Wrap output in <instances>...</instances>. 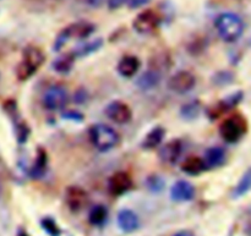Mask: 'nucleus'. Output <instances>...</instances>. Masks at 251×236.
I'll list each match as a JSON object with an SVG mask.
<instances>
[{"label": "nucleus", "mask_w": 251, "mask_h": 236, "mask_svg": "<svg viewBox=\"0 0 251 236\" xmlns=\"http://www.w3.org/2000/svg\"><path fill=\"white\" fill-rule=\"evenodd\" d=\"M159 24H161V16L154 10L147 9L145 11L140 12L135 17L134 22H132V27H134L137 33L149 34L153 32L154 29L158 28Z\"/></svg>", "instance_id": "5"}, {"label": "nucleus", "mask_w": 251, "mask_h": 236, "mask_svg": "<svg viewBox=\"0 0 251 236\" xmlns=\"http://www.w3.org/2000/svg\"><path fill=\"white\" fill-rule=\"evenodd\" d=\"M159 80H161V73L158 71L149 70L140 76V78L137 80V86L142 90H151L158 85Z\"/></svg>", "instance_id": "18"}, {"label": "nucleus", "mask_w": 251, "mask_h": 236, "mask_svg": "<svg viewBox=\"0 0 251 236\" xmlns=\"http://www.w3.org/2000/svg\"><path fill=\"white\" fill-rule=\"evenodd\" d=\"M140 69V60L134 55H125L118 64V72L124 77H132Z\"/></svg>", "instance_id": "15"}, {"label": "nucleus", "mask_w": 251, "mask_h": 236, "mask_svg": "<svg viewBox=\"0 0 251 236\" xmlns=\"http://www.w3.org/2000/svg\"><path fill=\"white\" fill-rule=\"evenodd\" d=\"M95 31V24L87 21H78L69 24L58 34L54 43V50H60L70 39H85Z\"/></svg>", "instance_id": "4"}, {"label": "nucleus", "mask_w": 251, "mask_h": 236, "mask_svg": "<svg viewBox=\"0 0 251 236\" xmlns=\"http://www.w3.org/2000/svg\"><path fill=\"white\" fill-rule=\"evenodd\" d=\"M164 136V130L162 127H154L152 129L142 141V147L146 149H152L158 146L162 142Z\"/></svg>", "instance_id": "19"}, {"label": "nucleus", "mask_w": 251, "mask_h": 236, "mask_svg": "<svg viewBox=\"0 0 251 236\" xmlns=\"http://www.w3.org/2000/svg\"><path fill=\"white\" fill-rule=\"evenodd\" d=\"M88 2H90L92 6H98V5H100V2L103 1V0H87Z\"/></svg>", "instance_id": "29"}, {"label": "nucleus", "mask_w": 251, "mask_h": 236, "mask_svg": "<svg viewBox=\"0 0 251 236\" xmlns=\"http://www.w3.org/2000/svg\"><path fill=\"white\" fill-rule=\"evenodd\" d=\"M118 225L124 233H132L139 229V217L132 211L124 210L118 214Z\"/></svg>", "instance_id": "14"}, {"label": "nucleus", "mask_w": 251, "mask_h": 236, "mask_svg": "<svg viewBox=\"0 0 251 236\" xmlns=\"http://www.w3.org/2000/svg\"><path fill=\"white\" fill-rule=\"evenodd\" d=\"M127 1H129V0H108V7H109L110 10L119 9L123 5L126 4Z\"/></svg>", "instance_id": "26"}, {"label": "nucleus", "mask_w": 251, "mask_h": 236, "mask_svg": "<svg viewBox=\"0 0 251 236\" xmlns=\"http://www.w3.org/2000/svg\"><path fill=\"white\" fill-rule=\"evenodd\" d=\"M226 161V152L221 147H211L206 151L205 164L210 168H217Z\"/></svg>", "instance_id": "16"}, {"label": "nucleus", "mask_w": 251, "mask_h": 236, "mask_svg": "<svg viewBox=\"0 0 251 236\" xmlns=\"http://www.w3.org/2000/svg\"><path fill=\"white\" fill-rule=\"evenodd\" d=\"M66 203H68L69 208L74 212H78L82 210L88 202V196L83 189L78 188V186H71L66 191Z\"/></svg>", "instance_id": "10"}, {"label": "nucleus", "mask_w": 251, "mask_h": 236, "mask_svg": "<svg viewBox=\"0 0 251 236\" xmlns=\"http://www.w3.org/2000/svg\"><path fill=\"white\" fill-rule=\"evenodd\" d=\"M74 64V56L73 54H68V55H61L58 59L53 61V69L58 72L66 73L71 70Z\"/></svg>", "instance_id": "21"}, {"label": "nucleus", "mask_w": 251, "mask_h": 236, "mask_svg": "<svg viewBox=\"0 0 251 236\" xmlns=\"http://www.w3.org/2000/svg\"><path fill=\"white\" fill-rule=\"evenodd\" d=\"M44 63V54L39 48L34 46L27 47L24 50V59L17 66V77L19 80H28Z\"/></svg>", "instance_id": "3"}, {"label": "nucleus", "mask_w": 251, "mask_h": 236, "mask_svg": "<svg viewBox=\"0 0 251 236\" xmlns=\"http://www.w3.org/2000/svg\"><path fill=\"white\" fill-rule=\"evenodd\" d=\"M107 210H105L103 206H96V207L92 208V211L90 212V219L91 224L93 225H100L105 222L107 219Z\"/></svg>", "instance_id": "23"}, {"label": "nucleus", "mask_w": 251, "mask_h": 236, "mask_svg": "<svg viewBox=\"0 0 251 236\" xmlns=\"http://www.w3.org/2000/svg\"><path fill=\"white\" fill-rule=\"evenodd\" d=\"M90 140L98 151L107 152L119 143V135L108 125L97 124L90 129Z\"/></svg>", "instance_id": "2"}, {"label": "nucleus", "mask_w": 251, "mask_h": 236, "mask_svg": "<svg viewBox=\"0 0 251 236\" xmlns=\"http://www.w3.org/2000/svg\"><path fill=\"white\" fill-rule=\"evenodd\" d=\"M47 168V154L43 149H39L38 154H37V158H36V163L34 165L32 166V170H31V175L33 178H41L42 175L44 174Z\"/></svg>", "instance_id": "22"}, {"label": "nucleus", "mask_w": 251, "mask_h": 236, "mask_svg": "<svg viewBox=\"0 0 251 236\" xmlns=\"http://www.w3.org/2000/svg\"><path fill=\"white\" fill-rule=\"evenodd\" d=\"M220 132L226 142H229V143L238 142L245 132L244 121L239 117L228 118L221 125Z\"/></svg>", "instance_id": "6"}, {"label": "nucleus", "mask_w": 251, "mask_h": 236, "mask_svg": "<svg viewBox=\"0 0 251 236\" xmlns=\"http://www.w3.org/2000/svg\"><path fill=\"white\" fill-rule=\"evenodd\" d=\"M174 236H195V235H194L193 233L186 232V230H185V232H179V233H176V234L174 235Z\"/></svg>", "instance_id": "28"}, {"label": "nucleus", "mask_w": 251, "mask_h": 236, "mask_svg": "<svg viewBox=\"0 0 251 236\" xmlns=\"http://www.w3.org/2000/svg\"><path fill=\"white\" fill-rule=\"evenodd\" d=\"M0 193H1V186H0Z\"/></svg>", "instance_id": "30"}, {"label": "nucleus", "mask_w": 251, "mask_h": 236, "mask_svg": "<svg viewBox=\"0 0 251 236\" xmlns=\"http://www.w3.org/2000/svg\"><path fill=\"white\" fill-rule=\"evenodd\" d=\"M146 2H149V0H129L127 4H129V6L131 7V9H135V7L142 6V5H145Z\"/></svg>", "instance_id": "27"}, {"label": "nucleus", "mask_w": 251, "mask_h": 236, "mask_svg": "<svg viewBox=\"0 0 251 236\" xmlns=\"http://www.w3.org/2000/svg\"><path fill=\"white\" fill-rule=\"evenodd\" d=\"M181 154V143L179 140H173L164 144L159 151V158L162 162L168 164H173L178 161Z\"/></svg>", "instance_id": "13"}, {"label": "nucleus", "mask_w": 251, "mask_h": 236, "mask_svg": "<svg viewBox=\"0 0 251 236\" xmlns=\"http://www.w3.org/2000/svg\"><path fill=\"white\" fill-rule=\"evenodd\" d=\"M250 190H251V168L245 171L243 178L240 179V181L238 183L237 188L234 189V192H233V197L235 198L242 197V196H244L245 193L249 192Z\"/></svg>", "instance_id": "20"}, {"label": "nucleus", "mask_w": 251, "mask_h": 236, "mask_svg": "<svg viewBox=\"0 0 251 236\" xmlns=\"http://www.w3.org/2000/svg\"><path fill=\"white\" fill-rule=\"evenodd\" d=\"M132 188L131 176L125 171H118L109 179V191L112 195L120 196Z\"/></svg>", "instance_id": "11"}, {"label": "nucleus", "mask_w": 251, "mask_h": 236, "mask_svg": "<svg viewBox=\"0 0 251 236\" xmlns=\"http://www.w3.org/2000/svg\"><path fill=\"white\" fill-rule=\"evenodd\" d=\"M42 227H43V229L50 236L60 235V230H59L58 225H56L55 222L51 220L50 218H46V219L42 220Z\"/></svg>", "instance_id": "25"}, {"label": "nucleus", "mask_w": 251, "mask_h": 236, "mask_svg": "<svg viewBox=\"0 0 251 236\" xmlns=\"http://www.w3.org/2000/svg\"><path fill=\"white\" fill-rule=\"evenodd\" d=\"M105 114L115 124H126L131 120L132 113L129 105L125 104L124 102L120 100H114L109 103L108 107L105 108Z\"/></svg>", "instance_id": "9"}, {"label": "nucleus", "mask_w": 251, "mask_h": 236, "mask_svg": "<svg viewBox=\"0 0 251 236\" xmlns=\"http://www.w3.org/2000/svg\"><path fill=\"white\" fill-rule=\"evenodd\" d=\"M100 46H102V39H96V41L90 42V43L81 44V46H78L77 48L74 50V54H75V55L83 56V55H86V54L92 53V51L97 50Z\"/></svg>", "instance_id": "24"}, {"label": "nucleus", "mask_w": 251, "mask_h": 236, "mask_svg": "<svg viewBox=\"0 0 251 236\" xmlns=\"http://www.w3.org/2000/svg\"><path fill=\"white\" fill-rule=\"evenodd\" d=\"M216 29L225 42L232 43L238 41L244 32V22L233 12H225L216 19Z\"/></svg>", "instance_id": "1"}, {"label": "nucleus", "mask_w": 251, "mask_h": 236, "mask_svg": "<svg viewBox=\"0 0 251 236\" xmlns=\"http://www.w3.org/2000/svg\"><path fill=\"white\" fill-rule=\"evenodd\" d=\"M194 196H195V189L188 181H176L172 186L171 197L176 202H186V201L193 200Z\"/></svg>", "instance_id": "12"}, {"label": "nucleus", "mask_w": 251, "mask_h": 236, "mask_svg": "<svg viewBox=\"0 0 251 236\" xmlns=\"http://www.w3.org/2000/svg\"><path fill=\"white\" fill-rule=\"evenodd\" d=\"M68 102V92L60 86H53L44 93L43 104L50 110H59L65 107Z\"/></svg>", "instance_id": "8"}, {"label": "nucleus", "mask_w": 251, "mask_h": 236, "mask_svg": "<svg viewBox=\"0 0 251 236\" xmlns=\"http://www.w3.org/2000/svg\"><path fill=\"white\" fill-rule=\"evenodd\" d=\"M196 83L195 76L191 72L185 70L178 71L174 73L168 81V86L173 92L176 93H186L193 90Z\"/></svg>", "instance_id": "7"}, {"label": "nucleus", "mask_w": 251, "mask_h": 236, "mask_svg": "<svg viewBox=\"0 0 251 236\" xmlns=\"http://www.w3.org/2000/svg\"><path fill=\"white\" fill-rule=\"evenodd\" d=\"M206 169L205 161L199 157H190L181 165V170L189 175H199Z\"/></svg>", "instance_id": "17"}]
</instances>
